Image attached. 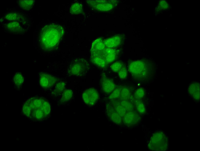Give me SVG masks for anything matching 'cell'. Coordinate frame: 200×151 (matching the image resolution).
I'll use <instances>...</instances> for the list:
<instances>
[{
    "instance_id": "2e32d148",
    "label": "cell",
    "mask_w": 200,
    "mask_h": 151,
    "mask_svg": "<svg viewBox=\"0 0 200 151\" xmlns=\"http://www.w3.org/2000/svg\"><path fill=\"white\" fill-rule=\"evenodd\" d=\"M106 47L104 40L101 38H97L92 44L90 52L101 51L104 49Z\"/></svg>"
},
{
    "instance_id": "4fadbf2b",
    "label": "cell",
    "mask_w": 200,
    "mask_h": 151,
    "mask_svg": "<svg viewBox=\"0 0 200 151\" xmlns=\"http://www.w3.org/2000/svg\"><path fill=\"white\" fill-rule=\"evenodd\" d=\"M6 30L11 33L21 34L24 33V30L21 24L18 21H11L4 25Z\"/></svg>"
},
{
    "instance_id": "ffe728a7",
    "label": "cell",
    "mask_w": 200,
    "mask_h": 151,
    "mask_svg": "<svg viewBox=\"0 0 200 151\" xmlns=\"http://www.w3.org/2000/svg\"><path fill=\"white\" fill-rule=\"evenodd\" d=\"M83 10L82 4L78 2L74 3L70 8V13L73 15H78L81 13Z\"/></svg>"
},
{
    "instance_id": "484cf974",
    "label": "cell",
    "mask_w": 200,
    "mask_h": 151,
    "mask_svg": "<svg viewBox=\"0 0 200 151\" xmlns=\"http://www.w3.org/2000/svg\"><path fill=\"white\" fill-rule=\"evenodd\" d=\"M119 102L121 105L127 112L133 111V103L131 101L129 100H120Z\"/></svg>"
},
{
    "instance_id": "8fae6325",
    "label": "cell",
    "mask_w": 200,
    "mask_h": 151,
    "mask_svg": "<svg viewBox=\"0 0 200 151\" xmlns=\"http://www.w3.org/2000/svg\"><path fill=\"white\" fill-rule=\"evenodd\" d=\"M122 118L124 123L129 126L137 124L140 120L139 114L134 111L127 112Z\"/></svg>"
},
{
    "instance_id": "52a82bcc",
    "label": "cell",
    "mask_w": 200,
    "mask_h": 151,
    "mask_svg": "<svg viewBox=\"0 0 200 151\" xmlns=\"http://www.w3.org/2000/svg\"><path fill=\"white\" fill-rule=\"evenodd\" d=\"M119 50L115 48L106 47L103 50L93 53L92 56L98 57L103 59L107 64L112 62L116 59Z\"/></svg>"
},
{
    "instance_id": "f546056e",
    "label": "cell",
    "mask_w": 200,
    "mask_h": 151,
    "mask_svg": "<svg viewBox=\"0 0 200 151\" xmlns=\"http://www.w3.org/2000/svg\"><path fill=\"white\" fill-rule=\"evenodd\" d=\"M24 81V78L20 73H17L14 78V82L16 86H21Z\"/></svg>"
},
{
    "instance_id": "603a6c76",
    "label": "cell",
    "mask_w": 200,
    "mask_h": 151,
    "mask_svg": "<svg viewBox=\"0 0 200 151\" xmlns=\"http://www.w3.org/2000/svg\"><path fill=\"white\" fill-rule=\"evenodd\" d=\"M134 103L136 108L138 112L142 114L145 113L146 107L143 103L141 100L137 99L134 98L133 102Z\"/></svg>"
},
{
    "instance_id": "f1b7e54d",
    "label": "cell",
    "mask_w": 200,
    "mask_h": 151,
    "mask_svg": "<svg viewBox=\"0 0 200 151\" xmlns=\"http://www.w3.org/2000/svg\"><path fill=\"white\" fill-rule=\"evenodd\" d=\"M145 94V91L144 89L142 88H140L137 89L134 92V98L137 99L141 100L143 98Z\"/></svg>"
},
{
    "instance_id": "5b68a950",
    "label": "cell",
    "mask_w": 200,
    "mask_h": 151,
    "mask_svg": "<svg viewBox=\"0 0 200 151\" xmlns=\"http://www.w3.org/2000/svg\"><path fill=\"white\" fill-rule=\"evenodd\" d=\"M89 69V65L87 61L83 58H78L72 62L68 72L70 76L82 77L87 73Z\"/></svg>"
},
{
    "instance_id": "ba28073f",
    "label": "cell",
    "mask_w": 200,
    "mask_h": 151,
    "mask_svg": "<svg viewBox=\"0 0 200 151\" xmlns=\"http://www.w3.org/2000/svg\"><path fill=\"white\" fill-rule=\"evenodd\" d=\"M99 95L97 90L93 88L86 89L83 93L82 97L84 102L89 105H93L97 102Z\"/></svg>"
},
{
    "instance_id": "7c38bea8",
    "label": "cell",
    "mask_w": 200,
    "mask_h": 151,
    "mask_svg": "<svg viewBox=\"0 0 200 151\" xmlns=\"http://www.w3.org/2000/svg\"><path fill=\"white\" fill-rule=\"evenodd\" d=\"M106 109L107 115L113 123L118 125L122 124V117L117 112L110 102L107 103Z\"/></svg>"
},
{
    "instance_id": "9c48e42d",
    "label": "cell",
    "mask_w": 200,
    "mask_h": 151,
    "mask_svg": "<svg viewBox=\"0 0 200 151\" xmlns=\"http://www.w3.org/2000/svg\"><path fill=\"white\" fill-rule=\"evenodd\" d=\"M100 81L102 90L106 94L111 93L116 87L114 82L104 73H102L101 75Z\"/></svg>"
},
{
    "instance_id": "7a4b0ae2",
    "label": "cell",
    "mask_w": 200,
    "mask_h": 151,
    "mask_svg": "<svg viewBox=\"0 0 200 151\" xmlns=\"http://www.w3.org/2000/svg\"><path fill=\"white\" fill-rule=\"evenodd\" d=\"M64 33L63 28L60 25L50 23L43 27L40 31L39 41L46 49H51L59 43Z\"/></svg>"
},
{
    "instance_id": "5bb4252c",
    "label": "cell",
    "mask_w": 200,
    "mask_h": 151,
    "mask_svg": "<svg viewBox=\"0 0 200 151\" xmlns=\"http://www.w3.org/2000/svg\"><path fill=\"white\" fill-rule=\"evenodd\" d=\"M123 38V35H117L105 40L104 42L106 47L114 48L121 44Z\"/></svg>"
},
{
    "instance_id": "30bf717a",
    "label": "cell",
    "mask_w": 200,
    "mask_h": 151,
    "mask_svg": "<svg viewBox=\"0 0 200 151\" xmlns=\"http://www.w3.org/2000/svg\"><path fill=\"white\" fill-rule=\"evenodd\" d=\"M58 81V78L51 74L43 73L39 78L40 85L45 89L50 88L54 86Z\"/></svg>"
},
{
    "instance_id": "4316f807",
    "label": "cell",
    "mask_w": 200,
    "mask_h": 151,
    "mask_svg": "<svg viewBox=\"0 0 200 151\" xmlns=\"http://www.w3.org/2000/svg\"><path fill=\"white\" fill-rule=\"evenodd\" d=\"M124 65L121 61H117L113 63L110 66L111 70L115 72H118Z\"/></svg>"
},
{
    "instance_id": "277c9868",
    "label": "cell",
    "mask_w": 200,
    "mask_h": 151,
    "mask_svg": "<svg viewBox=\"0 0 200 151\" xmlns=\"http://www.w3.org/2000/svg\"><path fill=\"white\" fill-rule=\"evenodd\" d=\"M168 147V141L166 135L161 132L154 133L151 136L148 147L151 150H166Z\"/></svg>"
},
{
    "instance_id": "cb8c5ba5",
    "label": "cell",
    "mask_w": 200,
    "mask_h": 151,
    "mask_svg": "<svg viewBox=\"0 0 200 151\" xmlns=\"http://www.w3.org/2000/svg\"><path fill=\"white\" fill-rule=\"evenodd\" d=\"M34 1H19L18 4L20 7L22 9L26 10H30L34 5Z\"/></svg>"
},
{
    "instance_id": "6da1fadb",
    "label": "cell",
    "mask_w": 200,
    "mask_h": 151,
    "mask_svg": "<svg viewBox=\"0 0 200 151\" xmlns=\"http://www.w3.org/2000/svg\"><path fill=\"white\" fill-rule=\"evenodd\" d=\"M51 107L48 101L41 97L28 99L24 103L22 113L26 118L34 121H41L48 117Z\"/></svg>"
},
{
    "instance_id": "d4e9b609",
    "label": "cell",
    "mask_w": 200,
    "mask_h": 151,
    "mask_svg": "<svg viewBox=\"0 0 200 151\" xmlns=\"http://www.w3.org/2000/svg\"><path fill=\"white\" fill-rule=\"evenodd\" d=\"M122 86H119L115 89L110 93L108 97L110 100L117 99L120 96L121 90Z\"/></svg>"
},
{
    "instance_id": "d6986e66",
    "label": "cell",
    "mask_w": 200,
    "mask_h": 151,
    "mask_svg": "<svg viewBox=\"0 0 200 151\" xmlns=\"http://www.w3.org/2000/svg\"><path fill=\"white\" fill-rule=\"evenodd\" d=\"M66 84L63 82H60L56 85L52 92V95L54 97H57L62 95L65 90Z\"/></svg>"
},
{
    "instance_id": "ac0fdd59",
    "label": "cell",
    "mask_w": 200,
    "mask_h": 151,
    "mask_svg": "<svg viewBox=\"0 0 200 151\" xmlns=\"http://www.w3.org/2000/svg\"><path fill=\"white\" fill-rule=\"evenodd\" d=\"M120 100H129L133 102L134 98L131 95L130 90L126 86H122L121 90Z\"/></svg>"
},
{
    "instance_id": "4dcf8cb0",
    "label": "cell",
    "mask_w": 200,
    "mask_h": 151,
    "mask_svg": "<svg viewBox=\"0 0 200 151\" xmlns=\"http://www.w3.org/2000/svg\"><path fill=\"white\" fill-rule=\"evenodd\" d=\"M118 73V76L120 78L124 79L127 77V72L124 65Z\"/></svg>"
},
{
    "instance_id": "3957f363",
    "label": "cell",
    "mask_w": 200,
    "mask_h": 151,
    "mask_svg": "<svg viewBox=\"0 0 200 151\" xmlns=\"http://www.w3.org/2000/svg\"><path fill=\"white\" fill-rule=\"evenodd\" d=\"M128 68L133 77L141 81L149 79L152 76L154 72L151 63L147 60L132 61L129 64Z\"/></svg>"
},
{
    "instance_id": "9a60e30c",
    "label": "cell",
    "mask_w": 200,
    "mask_h": 151,
    "mask_svg": "<svg viewBox=\"0 0 200 151\" xmlns=\"http://www.w3.org/2000/svg\"><path fill=\"white\" fill-rule=\"evenodd\" d=\"M199 83L194 82L189 86L188 91L189 94L195 100H199Z\"/></svg>"
},
{
    "instance_id": "7402d4cb",
    "label": "cell",
    "mask_w": 200,
    "mask_h": 151,
    "mask_svg": "<svg viewBox=\"0 0 200 151\" xmlns=\"http://www.w3.org/2000/svg\"><path fill=\"white\" fill-rule=\"evenodd\" d=\"M90 59L93 64L101 68H105L108 64L103 59L99 57L90 56Z\"/></svg>"
},
{
    "instance_id": "8992f818",
    "label": "cell",
    "mask_w": 200,
    "mask_h": 151,
    "mask_svg": "<svg viewBox=\"0 0 200 151\" xmlns=\"http://www.w3.org/2000/svg\"><path fill=\"white\" fill-rule=\"evenodd\" d=\"M88 4L93 9L100 11H107L117 6L118 1H86Z\"/></svg>"
},
{
    "instance_id": "e0dca14e",
    "label": "cell",
    "mask_w": 200,
    "mask_h": 151,
    "mask_svg": "<svg viewBox=\"0 0 200 151\" xmlns=\"http://www.w3.org/2000/svg\"><path fill=\"white\" fill-rule=\"evenodd\" d=\"M110 100L109 102L114 110L122 118L127 112V111L120 104L119 100L117 99Z\"/></svg>"
},
{
    "instance_id": "83f0119b",
    "label": "cell",
    "mask_w": 200,
    "mask_h": 151,
    "mask_svg": "<svg viewBox=\"0 0 200 151\" xmlns=\"http://www.w3.org/2000/svg\"><path fill=\"white\" fill-rule=\"evenodd\" d=\"M20 17L21 16L19 15V14L15 12H12L6 14L5 16V18L7 20L13 21L19 19Z\"/></svg>"
},
{
    "instance_id": "44dd1931",
    "label": "cell",
    "mask_w": 200,
    "mask_h": 151,
    "mask_svg": "<svg viewBox=\"0 0 200 151\" xmlns=\"http://www.w3.org/2000/svg\"><path fill=\"white\" fill-rule=\"evenodd\" d=\"M73 93L72 90L70 89H65L61 95L60 102L61 103H66L72 98Z\"/></svg>"
}]
</instances>
